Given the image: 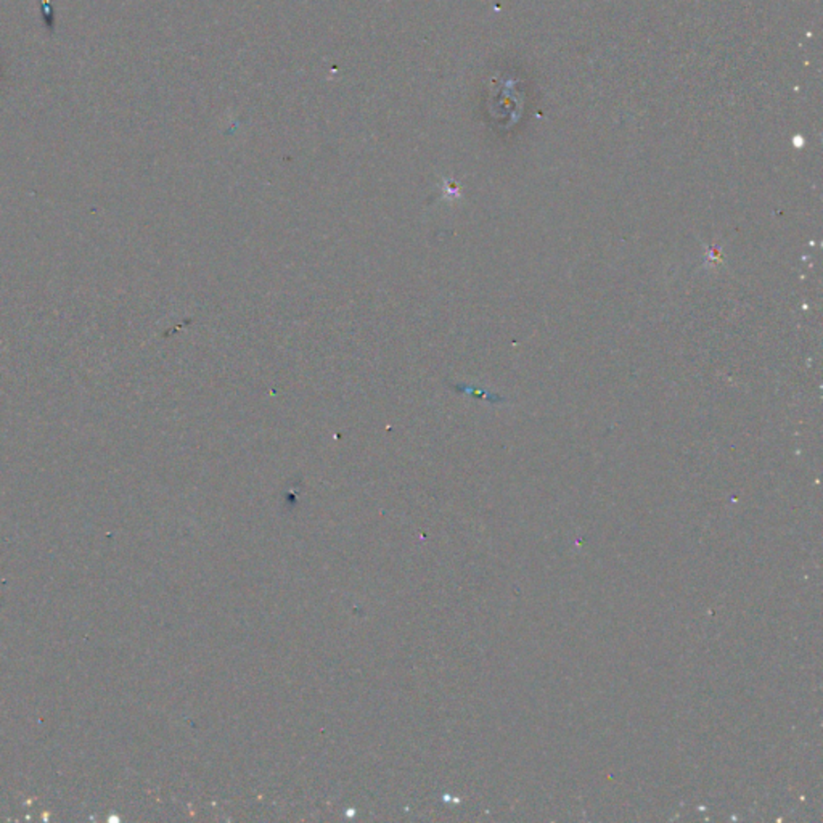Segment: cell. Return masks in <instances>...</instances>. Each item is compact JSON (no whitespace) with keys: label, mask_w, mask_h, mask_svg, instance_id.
I'll return each mask as SVG.
<instances>
[]
</instances>
